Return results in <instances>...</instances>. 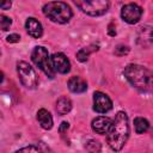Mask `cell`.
I'll return each mask as SVG.
<instances>
[{
  "instance_id": "obj_1",
  "label": "cell",
  "mask_w": 153,
  "mask_h": 153,
  "mask_svg": "<svg viewBox=\"0 0 153 153\" xmlns=\"http://www.w3.org/2000/svg\"><path fill=\"white\" fill-rule=\"evenodd\" d=\"M129 137V118L124 111H118L106 133V142L115 152L121 151Z\"/></svg>"
},
{
  "instance_id": "obj_2",
  "label": "cell",
  "mask_w": 153,
  "mask_h": 153,
  "mask_svg": "<svg viewBox=\"0 0 153 153\" xmlns=\"http://www.w3.org/2000/svg\"><path fill=\"white\" fill-rule=\"evenodd\" d=\"M123 74L126 76V79L129 81V84L133 87H135L137 91H140V92L151 91L152 74L146 67H143L141 65H136V63H130V65L126 66Z\"/></svg>"
},
{
  "instance_id": "obj_3",
  "label": "cell",
  "mask_w": 153,
  "mask_h": 153,
  "mask_svg": "<svg viewBox=\"0 0 153 153\" xmlns=\"http://www.w3.org/2000/svg\"><path fill=\"white\" fill-rule=\"evenodd\" d=\"M44 16L54 23L66 24L73 17L72 8L63 1H49L42 8Z\"/></svg>"
},
{
  "instance_id": "obj_4",
  "label": "cell",
  "mask_w": 153,
  "mask_h": 153,
  "mask_svg": "<svg viewBox=\"0 0 153 153\" xmlns=\"http://www.w3.org/2000/svg\"><path fill=\"white\" fill-rule=\"evenodd\" d=\"M31 60L49 79L55 78V71L53 69L49 53L44 47H42V45L35 47L31 53Z\"/></svg>"
},
{
  "instance_id": "obj_5",
  "label": "cell",
  "mask_w": 153,
  "mask_h": 153,
  "mask_svg": "<svg viewBox=\"0 0 153 153\" xmlns=\"http://www.w3.org/2000/svg\"><path fill=\"white\" fill-rule=\"evenodd\" d=\"M74 5L79 7V10L87 16L99 17L108 12L110 7V2L108 0H76Z\"/></svg>"
},
{
  "instance_id": "obj_6",
  "label": "cell",
  "mask_w": 153,
  "mask_h": 153,
  "mask_svg": "<svg viewBox=\"0 0 153 153\" xmlns=\"http://www.w3.org/2000/svg\"><path fill=\"white\" fill-rule=\"evenodd\" d=\"M17 73L19 76L20 82L24 87L29 90H33L38 85V76L35 72V69L25 61L17 62Z\"/></svg>"
},
{
  "instance_id": "obj_7",
  "label": "cell",
  "mask_w": 153,
  "mask_h": 153,
  "mask_svg": "<svg viewBox=\"0 0 153 153\" xmlns=\"http://www.w3.org/2000/svg\"><path fill=\"white\" fill-rule=\"evenodd\" d=\"M141 16L142 8L135 2H129L124 5L121 10V17L128 24H136L141 19Z\"/></svg>"
},
{
  "instance_id": "obj_8",
  "label": "cell",
  "mask_w": 153,
  "mask_h": 153,
  "mask_svg": "<svg viewBox=\"0 0 153 153\" xmlns=\"http://www.w3.org/2000/svg\"><path fill=\"white\" fill-rule=\"evenodd\" d=\"M112 109V102L108 94L96 91L93 93V110L98 114H106Z\"/></svg>"
},
{
  "instance_id": "obj_9",
  "label": "cell",
  "mask_w": 153,
  "mask_h": 153,
  "mask_svg": "<svg viewBox=\"0 0 153 153\" xmlns=\"http://www.w3.org/2000/svg\"><path fill=\"white\" fill-rule=\"evenodd\" d=\"M50 61H51V66L55 73L57 72L60 74H67L71 71V62L67 59V56L62 53L53 54L50 56Z\"/></svg>"
},
{
  "instance_id": "obj_10",
  "label": "cell",
  "mask_w": 153,
  "mask_h": 153,
  "mask_svg": "<svg viewBox=\"0 0 153 153\" xmlns=\"http://www.w3.org/2000/svg\"><path fill=\"white\" fill-rule=\"evenodd\" d=\"M111 123H112V120L110 117H105V116H98L96 117L92 123H91V127L93 129V131H96L97 134L99 135H104L109 131L110 127H111Z\"/></svg>"
},
{
  "instance_id": "obj_11",
  "label": "cell",
  "mask_w": 153,
  "mask_h": 153,
  "mask_svg": "<svg viewBox=\"0 0 153 153\" xmlns=\"http://www.w3.org/2000/svg\"><path fill=\"white\" fill-rule=\"evenodd\" d=\"M25 29L27 31V33L33 37V38H39L43 35V26L41 24V22H38L36 18L30 17L26 19L25 22Z\"/></svg>"
},
{
  "instance_id": "obj_12",
  "label": "cell",
  "mask_w": 153,
  "mask_h": 153,
  "mask_svg": "<svg viewBox=\"0 0 153 153\" xmlns=\"http://www.w3.org/2000/svg\"><path fill=\"white\" fill-rule=\"evenodd\" d=\"M67 86L71 92L73 93H82L87 90V82L85 79H82L79 75L71 76L67 81Z\"/></svg>"
},
{
  "instance_id": "obj_13",
  "label": "cell",
  "mask_w": 153,
  "mask_h": 153,
  "mask_svg": "<svg viewBox=\"0 0 153 153\" xmlns=\"http://www.w3.org/2000/svg\"><path fill=\"white\" fill-rule=\"evenodd\" d=\"M152 26L145 25L140 27V32L137 36V43L143 48H149L152 45Z\"/></svg>"
},
{
  "instance_id": "obj_14",
  "label": "cell",
  "mask_w": 153,
  "mask_h": 153,
  "mask_svg": "<svg viewBox=\"0 0 153 153\" xmlns=\"http://www.w3.org/2000/svg\"><path fill=\"white\" fill-rule=\"evenodd\" d=\"M37 121L39 123V126L45 129V130H49L53 128V124H54V121H53V116L50 115V112L45 109H39L37 111Z\"/></svg>"
},
{
  "instance_id": "obj_15",
  "label": "cell",
  "mask_w": 153,
  "mask_h": 153,
  "mask_svg": "<svg viewBox=\"0 0 153 153\" xmlns=\"http://www.w3.org/2000/svg\"><path fill=\"white\" fill-rule=\"evenodd\" d=\"M55 110L60 116H65L67 115L71 110H72V100L66 97L62 96L56 100V105H55Z\"/></svg>"
},
{
  "instance_id": "obj_16",
  "label": "cell",
  "mask_w": 153,
  "mask_h": 153,
  "mask_svg": "<svg viewBox=\"0 0 153 153\" xmlns=\"http://www.w3.org/2000/svg\"><path fill=\"white\" fill-rule=\"evenodd\" d=\"M98 50V45H88V47H85V48H81L78 53H76V60H79L80 62H86L88 56L93 53V51H97Z\"/></svg>"
},
{
  "instance_id": "obj_17",
  "label": "cell",
  "mask_w": 153,
  "mask_h": 153,
  "mask_svg": "<svg viewBox=\"0 0 153 153\" xmlns=\"http://www.w3.org/2000/svg\"><path fill=\"white\" fill-rule=\"evenodd\" d=\"M134 128H135L136 134H143L149 129V122L143 117H135Z\"/></svg>"
},
{
  "instance_id": "obj_18",
  "label": "cell",
  "mask_w": 153,
  "mask_h": 153,
  "mask_svg": "<svg viewBox=\"0 0 153 153\" xmlns=\"http://www.w3.org/2000/svg\"><path fill=\"white\" fill-rule=\"evenodd\" d=\"M85 147H86V151H87L88 153H99V152H100V148H102L100 143H99L98 141H96V140H90V141H87Z\"/></svg>"
},
{
  "instance_id": "obj_19",
  "label": "cell",
  "mask_w": 153,
  "mask_h": 153,
  "mask_svg": "<svg viewBox=\"0 0 153 153\" xmlns=\"http://www.w3.org/2000/svg\"><path fill=\"white\" fill-rule=\"evenodd\" d=\"M12 25V19L5 14H0V27L4 31H7Z\"/></svg>"
},
{
  "instance_id": "obj_20",
  "label": "cell",
  "mask_w": 153,
  "mask_h": 153,
  "mask_svg": "<svg viewBox=\"0 0 153 153\" xmlns=\"http://www.w3.org/2000/svg\"><path fill=\"white\" fill-rule=\"evenodd\" d=\"M16 153H42V152L37 146L29 145V146H25L23 148H19L18 151H16Z\"/></svg>"
},
{
  "instance_id": "obj_21",
  "label": "cell",
  "mask_w": 153,
  "mask_h": 153,
  "mask_svg": "<svg viewBox=\"0 0 153 153\" xmlns=\"http://www.w3.org/2000/svg\"><path fill=\"white\" fill-rule=\"evenodd\" d=\"M128 51H129V48H128L127 45H122V44H120V45H117V47L115 48V54H116L117 56L127 55Z\"/></svg>"
},
{
  "instance_id": "obj_22",
  "label": "cell",
  "mask_w": 153,
  "mask_h": 153,
  "mask_svg": "<svg viewBox=\"0 0 153 153\" xmlns=\"http://www.w3.org/2000/svg\"><path fill=\"white\" fill-rule=\"evenodd\" d=\"M6 41H7L8 43H17V42L20 41V36H19L18 33H11V35H8V36L6 37Z\"/></svg>"
},
{
  "instance_id": "obj_23",
  "label": "cell",
  "mask_w": 153,
  "mask_h": 153,
  "mask_svg": "<svg viewBox=\"0 0 153 153\" xmlns=\"http://www.w3.org/2000/svg\"><path fill=\"white\" fill-rule=\"evenodd\" d=\"M68 128H69V123H68V122H62L61 126H60V128H59V131H60L61 134H63L65 131L68 130Z\"/></svg>"
},
{
  "instance_id": "obj_24",
  "label": "cell",
  "mask_w": 153,
  "mask_h": 153,
  "mask_svg": "<svg viewBox=\"0 0 153 153\" xmlns=\"http://www.w3.org/2000/svg\"><path fill=\"white\" fill-rule=\"evenodd\" d=\"M11 6H12L11 1H0V8L2 10H10Z\"/></svg>"
},
{
  "instance_id": "obj_25",
  "label": "cell",
  "mask_w": 153,
  "mask_h": 153,
  "mask_svg": "<svg viewBox=\"0 0 153 153\" xmlns=\"http://www.w3.org/2000/svg\"><path fill=\"white\" fill-rule=\"evenodd\" d=\"M112 29H114V27H112V24H110V25H109V30H108L110 36H115V35H116V31H114Z\"/></svg>"
},
{
  "instance_id": "obj_26",
  "label": "cell",
  "mask_w": 153,
  "mask_h": 153,
  "mask_svg": "<svg viewBox=\"0 0 153 153\" xmlns=\"http://www.w3.org/2000/svg\"><path fill=\"white\" fill-rule=\"evenodd\" d=\"M2 80H4V74H2L1 72H0V84L2 82Z\"/></svg>"
}]
</instances>
